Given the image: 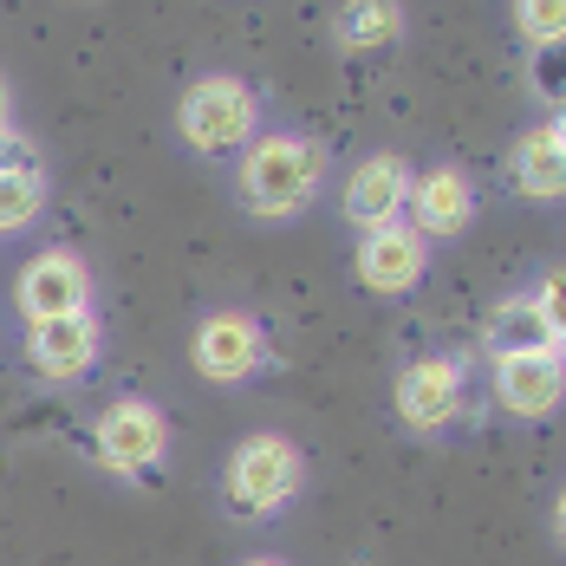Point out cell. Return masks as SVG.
<instances>
[{
  "label": "cell",
  "mask_w": 566,
  "mask_h": 566,
  "mask_svg": "<svg viewBox=\"0 0 566 566\" xmlns=\"http://www.w3.org/2000/svg\"><path fill=\"white\" fill-rule=\"evenodd\" d=\"M489 352L502 358H560V326L534 306V300H502L489 319Z\"/></svg>",
  "instance_id": "13"
},
{
  "label": "cell",
  "mask_w": 566,
  "mask_h": 566,
  "mask_svg": "<svg viewBox=\"0 0 566 566\" xmlns=\"http://www.w3.org/2000/svg\"><path fill=\"white\" fill-rule=\"evenodd\" d=\"M514 27H521L534 46H560L566 40V7L560 0H527V7H514Z\"/></svg>",
  "instance_id": "17"
},
{
  "label": "cell",
  "mask_w": 566,
  "mask_h": 566,
  "mask_svg": "<svg viewBox=\"0 0 566 566\" xmlns=\"http://www.w3.org/2000/svg\"><path fill=\"white\" fill-rule=\"evenodd\" d=\"M391 397H397L403 430L430 437V430L455 423V410H462V397H469V378H462V365H455V358H417V365H403V371H397V391Z\"/></svg>",
  "instance_id": "7"
},
{
  "label": "cell",
  "mask_w": 566,
  "mask_h": 566,
  "mask_svg": "<svg viewBox=\"0 0 566 566\" xmlns=\"http://www.w3.org/2000/svg\"><path fill=\"white\" fill-rule=\"evenodd\" d=\"M164 450H170V423L150 397H117L98 417V462L112 475H144L164 462Z\"/></svg>",
  "instance_id": "4"
},
{
  "label": "cell",
  "mask_w": 566,
  "mask_h": 566,
  "mask_svg": "<svg viewBox=\"0 0 566 566\" xmlns=\"http://www.w3.org/2000/svg\"><path fill=\"white\" fill-rule=\"evenodd\" d=\"M534 92L547 98V105H560L566 85H560V46H534Z\"/></svg>",
  "instance_id": "18"
},
{
  "label": "cell",
  "mask_w": 566,
  "mask_h": 566,
  "mask_svg": "<svg viewBox=\"0 0 566 566\" xmlns=\"http://www.w3.org/2000/svg\"><path fill=\"white\" fill-rule=\"evenodd\" d=\"M300 475H306V462H300V450L286 437H274V430L248 437L222 469V509L234 521H268V514H281L300 495Z\"/></svg>",
  "instance_id": "2"
},
{
  "label": "cell",
  "mask_w": 566,
  "mask_h": 566,
  "mask_svg": "<svg viewBox=\"0 0 566 566\" xmlns=\"http://www.w3.org/2000/svg\"><path fill=\"white\" fill-rule=\"evenodd\" d=\"M46 209V170H20V176H0V234L27 228L33 216Z\"/></svg>",
  "instance_id": "16"
},
{
  "label": "cell",
  "mask_w": 566,
  "mask_h": 566,
  "mask_svg": "<svg viewBox=\"0 0 566 566\" xmlns=\"http://www.w3.org/2000/svg\"><path fill=\"white\" fill-rule=\"evenodd\" d=\"M98 319L92 313H72V319H46V326H33L27 333V358H33V371L40 378H59V385H72V378H85L92 365H98Z\"/></svg>",
  "instance_id": "9"
},
{
  "label": "cell",
  "mask_w": 566,
  "mask_h": 566,
  "mask_svg": "<svg viewBox=\"0 0 566 566\" xmlns=\"http://www.w3.org/2000/svg\"><path fill=\"white\" fill-rule=\"evenodd\" d=\"M13 130V85H7V72H0V137Z\"/></svg>",
  "instance_id": "20"
},
{
  "label": "cell",
  "mask_w": 566,
  "mask_h": 566,
  "mask_svg": "<svg viewBox=\"0 0 566 566\" xmlns=\"http://www.w3.org/2000/svg\"><path fill=\"white\" fill-rule=\"evenodd\" d=\"M254 124H261V98L234 78V72H209L182 92L176 105V130L189 150L202 157H228V150H248L254 144Z\"/></svg>",
  "instance_id": "3"
},
{
  "label": "cell",
  "mask_w": 566,
  "mask_h": 566,
  "mask_svg": "<svg viewBox=\"0 0 566 566\" xmlns=\"http://www.w3.org/2000/svg\"><path fill=\"white\" fill-rule=\"evenodd\" d=\"M403 196H410V164L397 150H378V157H365L352 170V182H345V222L378 234V228H391L403 216Z\"/></svg>",
  "instance_id": "8"
},
{
  "label": "cell",
  "mask_w": 566,
  "mask_h": 566,
  "mask_svg": "<svg viewBox=\"0 0 566 566\" xmlns=\"http://www.w3.org/2000/svg\"><path fill=\"white\" fill-rule=\"evenodd\" d=\"M509 176H514V189H521V196H534V202H554V196L566 189V137H560V124H554V117H547V124H534V130L514 144Z\"/></svg>",
  "instance_id": "12"
},
{
  "label": "cell",
  "mask_w": 566,
  "mask_h": 566,
  "mask_svg": "<svg viewBox=\"0 0 566 566\" xmlns=\"http://www.w3.org/2000/svg\"><path fill=\"white\" fill-rule=\"evenodd\" d=\"M13 300H20V313L33 319V326H46V319H72V313H92V268L78 261V254H33L27 261V274L13 286Z\"/></svg>",
  "instance_id": "6"
},
{
  "label": "cell",
  "mask_w": 566,
  "mask_h": 566,
  "mask_svg": "<svg viewBox=\"0 0 566 566\" xmlns=\"http://www.w3.org/2000/svg\"><path fill=\"white\" fill-rule=\"evenodd\" d=\"M189 358L209 385H241L268 365V326L254 313H209L189 339Z\"/></svg>",
  "instance_id": "5"
},
{
  "label": "cell",
  "mask_w": 566,
  "mask_h": 566,
  "mask_svg": "<svg viewBox=\"0 0 566 566\" xmlns=\"http://www.w3.org/2000/svg\"><path fill=\"white\" fill-rule=\"evenodd\" d=\"M495 397L514 417H554V403H560V358H502L495 365Z\"/></svg>",
  "instance_id": "14"
},
{
  "label": "cell",
  "mask_w": 566,
  "mask_h": 566,
  "mask_svg": "<svg viewBox=\"0 0 566 566\" xmlns=\"http://www.w3.org/2000/svg\"><path fill=\"white\" fill-rule=\"evenodd\" d=\"M20 170H40V150H33V137L7 130L0 137V176H20Z\"/></svg>",
  "instance_id": "19"
},
{
  "label": "cell",
  "mask_w": 566,
  "mask_h": 566,
  "mask_svg": "<svg viewBox=\"0 0 566 566\" xmlns=\"http://www.w3.org/2000/svg\"><path fill=\"white\" fill-rule=\"evenodd\" d=\"M423 268H430V241L410 222L378 228L358 248V281L371 286V293H410V286L423 281Z\"/></svg>",
  "instance_id": "10"
},
{
  "label": "cell",
  "mask_w": 566,
  "mask_h": 566,
  "mask_svg": "<svg viewBox=\"0 0 566 566\" xmlns=\"http://www.w3.org/2000/svg\"><path fill=\"white\" fill-rule=\"evenodd\" d=\"M248 566H286V560H248Z\"/></svg>",
  "instance_id": "21"
},
{
  "label": "cell",
  "mask_w": 566,
  "mask_h": 566,
  "mask_svg": "<svg viewBox=\"0 0 566 566\" xmlns=\"http://www.w3.org/2000/svg\"><path fill=\"white\" fill-rule=\"evenodd\" d=\"M410 228L430 241V234H462V228L475 222V182L455 170V164H437V170H423L410 182Z\"/></svg>",
  "instance_id": "11"
},
{
  "label": "cell",
  "mask_w": 566,
  "mask_h": 566,
  "mask_svg": "<svg viewBox=\"0 0 566 566\" xmlns=\"http://www.w3.org/2000/svg\"><path fill=\"white\" fill-rule=\"evenodd\" d=\"M339 46L352 53H365V46H391L397 33H403V13H397L391 0H365V7H339Z\"/></svg>",
  "instance_id": "15"
},
{
  "label": "cell",
  "mask_w": 566,
  "mask_h": 566,
  "mask_svg": "<svg viewBox=\"0 0 566 566\" xmlns=\"http://www.w3.org/2000/svg\"><path fill=\"white\" fill-rule=\"evenodd\" d=\"M319 182H326L319 144H306V137H293V130L254 137V144L241 150V164H234V196H241L248 216H261V222H286L293 209H306Z\"/></svg>",
  "instance_id": "1"
}]
</instances>
